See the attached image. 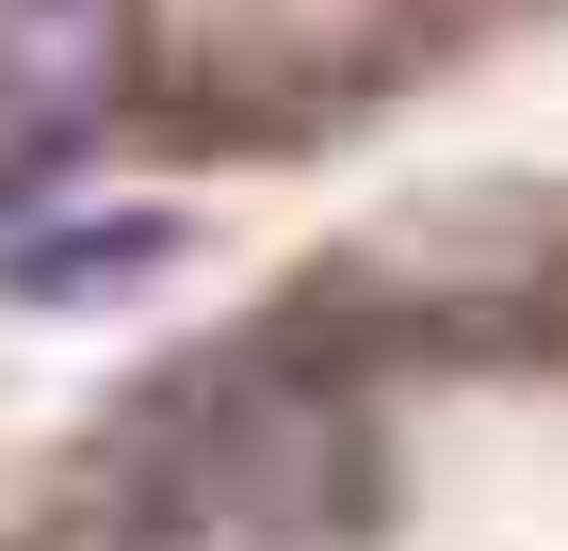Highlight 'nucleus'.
<instances>
[{"label":"nucleus","instance_id":"1","mask_svg":"<svg viewBox=\"0 0 568 551\" xmlns=\"http://www.w3.org/2000/svg\"><path fill=\"white\" fill-rule=\"evenodd\" d=\"M0 551H568V244H406L131 374Z\"/></svg>","mask_w":568,"mask_h":551},{"label":"nucleus","instance_id":"2","mask_svg":"<svg viewBox=\"0 0 568 551\" xmlns=\"http://www.w3.org/2000/svg\"><path fill=\"white\" fill-rule=\"evenodd\" d=\"M146 65L131 0H0V130H82Z\"/></svg>","mask_w":568,"mask_h":551}]
</instances>
